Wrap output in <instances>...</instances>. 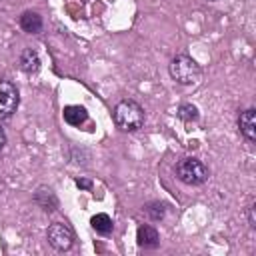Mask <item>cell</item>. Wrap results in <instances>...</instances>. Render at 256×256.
Returning a JSON list of instances; mask_svg holds the SVG:
<instances>
[{
	"label": "cell",
	"mask_w": 256,
	"mask_h": 256,
	"mask_svg": "<svg viewBox=\"0 0 256 256\" xmlns=\"http://www.w3.org/2000/svg\"><path fill=\"white\" fill-rule=\"evenodd\" d=\"M114 122L124 132H134L144 124V110L134 100H120L114 108Z\"/></svg>",
	"instance_id": "obj_1"
},
{
	"label": "cell",
	"mask_w": 256,
	"mask_h": 256,
	"mask_svg": "<svg viewBox=\"0 0 256 256\" xmlns=\"http://www.w3.org/2000/svg\"><path fill=\"white\" fill-rule=\"evenodd\" d=\"M200 74H202V70H200V66L196 64V60H192V58L186 56V54H178V56H174L172 62H170V76H172L178 84H182V86H188V84L198 82Z\"/></svg>",
	"instance_id": "obj_2"
},
{
	"label": "cell",
	"mask_w": 256,
	"mask_h": 256,
	"mask_svg": "<svg viewBox=\"0 0 256 256\" xmlns=\"http://www.w3.org/2000/svg\"><path fill=\"white\" fill-rule=\"evenodd\" d=\"M176 176L188 186H200L208 180V168L198 158H182L176 164Z\"/></svg>",
	"instance_id": "obj_3"
},
{
	"label": "cell",
	"mask_w": 256,
	"mask_h": 256,
	"mask_svg": "<svg viewBox=\"0 0 256 256\" xmlns=\"http://www.w3.org/2000/svg\"><path fill=\"white\" fill-rule=\"evenodd\" d=\"M46 238H48V244L54 248V250H70L72 244H74V232L68 224L64 222H54L48 226V232H46Z\"/></svg>",
	"instance_id": "obj_4"
},
{
	"label": "cell",
	"mask_w": 256,
	"mask_h": 256,
	"mask_svg": "<svg viewBox=\"0 0 256 256\" xmlns=\"http://www.w3.org/2000/svg\"><path fill=\"white\" fill-rule=\"evenodd\" d=\"M20 96L12 82L0 80V120H8L18 108Z\"/></svg>",
	"instance_id": "obj_5"
},
{
	"label": "cell",
	"mask_w": 256,
	"mask_h": 256,
	"mask_svg": "<svg viewBox=\"0 0 256 256\" xmlns=\"http://www.w3.org/2000/svg\"><path fill=\"white\" fill-rule=\"evenodd\" d=\"M238 128L248 142L256 140V110L254 108H248L238 116Z\"/></svg>",
	"instance_id": "obj_6"
},
{
	"label": "cell",
	"mask_w": 256,
	"mask_h": 256,
	"mask_svg": "<svg viewBox=\"0 0 256 256\" xmlns=\"http://www.w3.org/2000/svg\"><path fill=\"white\" fill-rule=\"evenodd\" d=\"M136 240H138L140 248H156L158 242H160V236H158L156 228H152L148 224H142L136 232Z\"/></svg>",
	"instance_id": "obj_7"
},
{
	"label": "cell",
	"mask_w": 256,
	"mask_h": 256,
	"mask_svg": "<svg viewBox=\"0 0 256 256\" xmlns=\"http://www.w3.org/2000/svg\"><path fill=\"white\" fill-rule=\"evenodd\" d=\"M20 68L26 72V74H34L40 70V56L36 50L32 48H24L22 54H20Z\"/></svg>",
	"instance_id": "obj_8"
},
{
	"label": "cell",
	"mask_w": 256,
	"mask_h": 256,
	"mask_svg": "<svg viewBox=\"0 0 256 256\" xmlns=\"http://www.w3.org/2000/svg\"><path fill=\"white\" fill-rule=\"evenodd\" d=\"M20 28L28 34H38L42 30V16L38 12H32V10L24 12L20 16Z\"/></svg>",
	"instance_id": "obj_9"
},
{
	"label": "cell",
	"mask_w": 256,
	"mask_h": 256,
	"mask_svg": "<svg viewBox=\"0 0 256 256\" xmlns=\"http://www.w3.org/2000/svg\"><path fill=\"white\" fill-rule=\"evenodd\" d=\"M62 116H64V120H66L70 126H80V124L86 122L88 112H86L84 106H66L64 112H62Z\"/></svg>",
	"instance_id": "obj_10"
},
{
	"label": "cell",
	"mask_w": 256,
	"mask_h": 256,
	"mask_svg": "<svg viewBox=\"0 0 256 256\" xmlns=\"http://www.w3.org/2000/svg\"><path fill=\"white\" fill-rule=\"evenodd\" d=\"M36 202H38L46 212H52V210H56V206H58V200H56V196H54V192H52L50 188H38V192H36Z\"/></svg>",
	"instance_id": "obj_11"
},
{
	"label": "cell",
	"mask_w": 256,
	"mask_h": 256,
	"mask_svg": "<svg viewBox=\"0 0 256 256\" xmlns=\"http://www.w3.org/2000/svg\"><path fill=\"white\" fill-rule=\"evenodd\" d=\"M90 224H92V228L98 234H110L112 232V226H114L112 224V218L108 214H96V216H92Z\"/></svg>",
	"instance_id": "obj_12"
},
{
	"label": "cell",
	"mask_w": 256,
	"mask_h": 256,
	"mask_svg": "<svg viewBox=\"0 0 256 256\" xmlns=\"http://www.w3.org/2000/svg\"><path fill=\"white\" fill-rule=\"evenodd\" d=\"M144 212H146V216H148L150 220L160 222V220L164 218V214H166V204H164V202H152V204H148V206L144 208Z\"/></svg>",
	"instance_id": "obj_13"
},
{
	"label": "cell",
	"mask_w": 256,
	"mask_h": 256,
	"mask_svg": "<svg viewBox=\"0 0 256 256\" xmlns=\"http://www.w3.org/2000/svg\"><path fill=\"white\" fill-rule=\"evenodd\" d=\"M178 118L184 122H194V120H198V108L192 104H182L178 110Z\"/></svg>",
	"instance_id": "obj_14"
},
{
	"label": "cell",
	"mask_w": 256,
	"mask_h": 256,
	"mask_svg": "<svg viewBox=\"0 0 256 256\" xmlns=\"http://www.w3.org/2000/svg\"><path fill=\"white\" fill-rule=\"evenodd\" d=\"M76 186L78 188H84V190H90L92 188V182L86 180V178H76Z\"/></svg>",
	"instance_id": "obj_15"
},
{
	"label": "cell",
	"mask_w": 256,
	"mask_h": 256,
	"mask_svg": "<svg viewBox=\"0 0 256 256\" xmlns=\"http://www.w3.org/2000/svg\"><path fill=\"white\" fill-rule=\"evenodd\" d=\"M248 220H250V226L256 228V222H254V206L248 208Z\"/></svg>",
	"instance_id": "obj_16"
},
{
	"label": "cell",
	"mask_w": 256,
	"mask_h": 256,
	"mask_svg": "<svg viewBox=\"0 0 256 256\" xmlns=\"http://www.w3.org/2000/svg\"><path fill=\"white\" fill-rule=\"evenodd\" d=\"M4 144H6V134H4V130L0 128V150L4 148Z\"/></svg>",
	"instance_id": "obj_17"
}]
</instances>
